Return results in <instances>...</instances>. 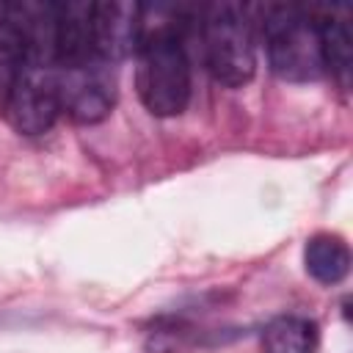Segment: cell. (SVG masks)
I'll list each match as a JSON object with an SVG mask.
<instances>
[{
  "label": "cell",
  "instance_id": "obj_1",
  "mask_svg": "<svg viewBox=\"0 0 353 353\" xmlns=\"http://www.w3.org/2000/svg\"><path fill=\"white\" fill-rule=\"evenodd\" d=\"M188 25L190 22L182 19L179 11H171V17L154 28L143 22V36L135 50V88L152 116H179L190 102L193 74L185 47Z\"/></svg>",
  "mask_w": 353,
  "mask_h": 353
},
{
  "label": "cell",
  "instance_id": "obj_2",
  "mask_svg": "<svg viewBox=\"0 0 353 353\" xmlns=\"http://www.w3.org/2000/svg\"><path fill=\"white\" fill-rule=\"evenodd\" d=\"M204 66L215 83L240 88L256 72V28L251 8L237 3L207 6L199 17Z\"/></svg>",
  "mask_w": 353,
  "mask_h": 353
},
{
  "label": "cell",
  "instance_id": "obj_3",
  "mask_svg": "<svg viewBox=\"0 0 353 353\" xmlns=\"http://www.w3.org/2000/svg\"><path fill=\"white\" fill-rule=\"evenodd\" d=\"M254 11H259V19H254V28H259V36L265 39V47H268L270 69L281 80L309 83L325 74L317 14L312 8L262 6Z\"/></svg>",
  "mask_w": 353,
  "mask_h": 353
},
{
  "label": "cell",
  "instance_id": "obj_4",
  "mask_svg": "<svg viewBox=\"0 0 353 353\" xmlns=\"http://www.w3.org/2000/svg\"><path fill=\"white\" fill-rule=\"evenodd\" d=\"M61 113L63 105L58 66L44 61H28L3 91L6 121L19 135H41L58 121Z\"/></svg>",
  "mask_w": 353,
  "mask_h": 353
},
{
  "label": "cell",
  "instance_id": "obj_5",
  "mask_svg": "<svg viewBox=\"0 0 353 353\" xmlns=\"http://www.w3.org/2000/svg\"><path fill=\"white\" fill-rule=\"evenodd\" d=\"M58 74H61V105L72 121L97 124L110 116L116 105V80L110 63L88 61L72 69H58Z\"/></svg>",
  "mask_w": 353,
  "mask_h": 353
},
{
  "label": "cell",
  "instance_id": "obj_6",
  "mask_svg": "<svg viewBox=\"0 0 353 353\" xmlns=\"http://www.w3.org/2000/svg\"><path fill=\"white\" fill-rule=\"evenodd\" d=\"M143 36V6L138 3H91L94 55L105 63L135 55Z\"/></svg>",
  "mask_w": 353,
  "mask_h": 353
},
{
  "label": "cell",
  "instance_id": "obj_7",
  "mask_svg": "<svg viewBox=\"0 0 353 353\" xmlns=\"http://www.w3.org/2000/svg\"><path fill=\"white\" fill-rule=\"evenodd\" d=\"M317 30L325 72H331L342 85H347L353 69V33L347 17L342 14V8H325L317 14Z\"/></svg>",
  "mask_w": 353,
  "mask_h": 353
},
{
  "label": "cell",
  "instance_id": "obj_8",
  "mask_svg": "<svg viewBox=\"0 0 353 353\" xmlns=\"http://www.w3.org/2000/svg\"><path fill=\"white\" fill-rule=\"evenodd\" d=\"M306 273L320 284H339L350 270V248L339 234H314L303 248Z\"/></svg>",
  "mask_w": 353,
  "mask_h": 353
},
{
  "label": "cell",
  "instance_id": "obj_9",
  "mask_svg": "<svg viewBox=\"0 0 353 353\" xmlns=\"http://www.w3.org/2000/svg\"><path fill=\"white\" fill-rule=\"evenodd\" d=\"M265 353H314L317 347V323L301 314L273 317L262 331Z\"/></svg>",
  "mask_w": 353,
  "mask_h": 353
}]
</instances>
